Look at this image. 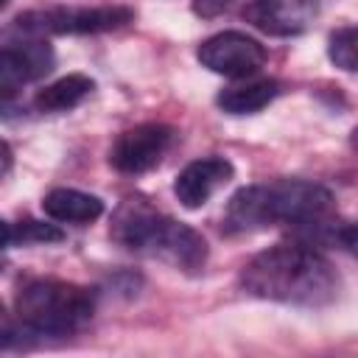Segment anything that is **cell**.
<instances>
[{"instance_id": "cell-1", "label": "cell", "mask_w": 358, "mask_h": 358, "mask_svg": "<svg viewBox=\"0 0 358 358\" xmlns=\"http://www.w3.org/2000/svg\"><path fill=\"white\" fill-rule=\"evenodd\" d=\"M238 282L249 296L299 308H324L341 288L333 263L305 243H274L257 252L241 268Z\"/></svg>"}, {"instance_id": "cell-2", "label": "cell", "mask_w": 358, "mask_h": 358, "mask_svg": "<svg viewBox=\"0 0 358 358\" xmlns=\"http://www.w3.org/2000/svg\"><path fill=\"white\" fill-rule=\"evenodd\" d=\"M333 210V193L305 179H274L232 193L224 210L227 232H255L266 227L319 224Z\"/></svg>"}, {"instance_id": "cell-3", "label": "cell", "mask_w": 358, "mask_h": 358, "mask_svg": "<svg viewBox=\"0 0 358 358\" xmlns=\"http://www.w3.org/2000/svg\"><path fill=\"white\" fill-rule=\"evenodd\" d=\"M109 232L123 249L157 257L190 274L207 263V241L193 227L154 210L143 199H126L115 210Z\"/></svg>"}, {"instance_id": "cell-4", "label": "cell", "mask_w": 358, "mask_h": 358, "mask_svg": "<svg viewBox=\"0 0 358 358\" xmlns=\"http://www.w3.org/2000/svg\"><path fill=\"white\" fill-rule=\"evenodd\" d=\"M14 313L31 336H73L92 322L95 294L76 282L34 277L17 288Z\"/></svg>"}, {"instance_id": "cell-5", "label": "cell", "mask_w": 358, "mask_h": 358, "mask_svg": "<svg viewBox=\"0 0 358 358\" xmlns=\"http://www.w3.org/2000/svg\"><path fill=\"white\" fill-rule=\"evenodd\" d=\"M134 20V11L120 3L106 6H50L34 8L14 20V34L20 36H48V34H103L123 28Z\"/></svg>"}, {"instance_id": "cell-6", "label": "cell", "mask_w": 358, "mask_h": 358, "mask_svg": "<svg viewBox=\"0 0 358 358\" xmlns=\"http://www.w3.org/2000/svg\"><path fill=\"white\" fill-rule=\"evenodd\" d=\"M199 62L227 78H249L266 64V48L243 31H221L196 48Z\"/></svg>"}, {"instance_id": "cell-7", "label": "cell", "mask_w": 358, "mask_h": 358, "mask_svg": "<svg viewBox=\"0 0 358 358\" xmlns=\"http://www.w3.org/2000/svg\"><path fill=\"white\" fill-rule=\"evenodd\" d=\"M176 131L168 123H140L117 134L109 162L120 173H145L162 162L168 148L173 145Z\"/></svg>"}, {"instance_id": "cell-8", "label": "cell", "mask_w": 358, "mask_h": 358, "mask_svg": "<svg viewBox=\"0 0 358 358\" xmlns=\"http://www.w3.org/2000/svg\"><path fill=\"white\" fill-rule=\"evenodd\" d=\"M319 17V0H249L243 20L268 36H296Z\"/></svg>"}, {"instance_id": "cell-9", "label": "cell", "mask_w": 358, "mask_h": 358, "mask_svg": "<svg viewBox=\"0 0 358 358\" xmlns=\"http://www.w3.org/2000/svg\"><path fill=\"white\" fill-rule=\"evenodd\" d=\"M53 48L39 36H25L22 42H6L0 53V90L8 98L17 87L31 84L53 70Z\"/></svg>"}, {"instance_id": "cell-10", "label": "cell", "mask_w": 358, "mask_h": 358, "mask_svg": "<svg viewBox=\"0 0 358 358\" xmlns=\"http://www.w3.org/2000/svg\"><path fill=\"white\" fill-rule=\"evenodd\" d=\"M232 173H235V168L224 157H201V159H193V162H187L176 173L173 196L179 199L182 207L196 210V207L207 204L213 199V193L232 179Z\"/></svg>"}, {"instance_id": "cell-11", "label": "cell", "mask_w": 358, "mask_h": 358, "mask_svg": "<svg viewBox=\"0 0 358 358\" xmlns=\"http://www.w3.org/2000/svg\"><path fill=\"white\" fill-rule=\"evenodd\" d=\"M42 213L59 224H90V221L101 218L103 201L98 196L76 190V187H53L42 199Z\"/></svg>"}, {"instance_id": "cell-12", "label": "cell", "mask_w": 358, "mask_h": 358, "mask_svg": "<svg viewBox=\"0 0 358 358\" xmlns=\"http://www.w3.org/2000/svg\"><path fill=\"white\" fill-rule=\"evenodd\" d=\"M280 95V84L274 78H246L232 87H224L215 103L229 115H255L266 109Z\"/></svg>"}, {"instance_id": "cell-13", "label": "cell", "mask_w": 358, "mask_h": 358, "mask_svg": "<svg viewBox=\"0 0 358 358\" xmlns=\"http://www.w3.org/2000/svg\"><path fill=\"white\" fill-rule=\"evenodd\" d=\"M92 90H95V81L90 76H84V73H67V76L56 78L53 84H48L45 90H39L34 95V106H36V112H48V115L67 112V109L78 106Z\"/></svg>"}, {"instance_id": "cell-14", "label": "cell", "mask_w": 358, "mask_h": 358, "mask_svg": "<svg viewBox=\"0 0 358 358\" xmlns=\"http://www.w3.org/2000/svg\"><path fill=\"white\" fill-rule=\"evenodd\" d=\"M3 232H6V249L8 246H34V243H56L64 238V232L56 227V224H45V221H34V218H25V221H6L3 224Z\"/></svg>"}, {"instance_id": "cell-15", "label": "cell", "mask_w": 358, "mask_h": 358, "mask_svg": "<svg viewBox=\"0 0 358 358\" xmlns=\"http://www.w3.org/2000/svg\"><path fill=\"white\" fill-rule=\"evenodd\" d=\"M327 56L338 70L358 73V25H347L330 34Z\"/></svg>"}, {"instance_id": "cell-16", "label": "cell", "mask_w": 358, "mask_h": 358, "mask_svg": "<svg viewBox=\"0 0 358 358\" xmlns=\"http://www.w3.org/2000/svg\"><path fill=\"white\" fill-rule=\"evenodd\" d=\"M232 3H235V0H193L190 8H193V14H199V17H204V20H213V17L224 14V11H229Z\"/></svg>"}, {"instance_id": "cell-17", "label": "cell", "mask_w": 358, "mask_h": 358, "mask_svg": "<svg viewBox=\"0 0 358 358\" xmlns=\"http://www.w3.org/2000/svg\"><path fill=\"white\" fill-rule=\"evenodd\" d=\"M336 241H338L352 257H358V221H355V224H344V227H338Z\"/></svg>"}]
</instances>
